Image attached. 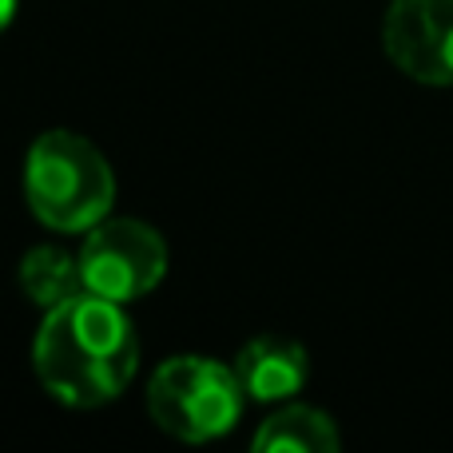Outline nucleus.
Listing matches in <instances>:
<instances>
[{"label":"nucleus","mask_w":453,"mask_h":453,"mask_svg":"<svg viewBox=\"0 0 453 453\" xmlns=\"http://www.w3.org/2000/svg\"><path fill=\"white\" fill-rule=\"evenodd\" d=\"M242 394L234 366L207 358V354H175L159 362L148 382V414L175 441L203 446L234 430L242 418Z\"/></svg>","instance_id":"7ed1b4c3"},{"label":"nucleus","mask_w":453,"mask_h":453,"mask_svg":"<svg viewBox=\"0 0 453 453\" xmlns=\"http://www.w3.org/2000/svg\"><path fill=\"white\" fill-rule=\"evenodd\" d=\"M16 4H20V0H0V32L16 20Z\"/></svg>","instance_id":"1a4fd4ad"},{"label":"nucleus","mask_w":453,"mask_h":453,"mask_svg":"<svg viewBox=\"0 0 453 453\" xmlns=\"http://www.w3.org/2000/svg\"><path fill=\"white\" fill-rule=\"evenodd\" d=\"M250 446L255 453H334L342 446V434L319 406L282 402L274 414L263 418Z\"/></svg>","instance_id":"0eeeda50"},{"label":"nucleus","mask_w":453,"mask_h":453,"mask_svg":"<svg viewBox=\"0 0 453 453\" xmlns=\"http://www.w3.org/2000/svg\"><path fill=\"white\" fill-rule=\"evenodd\" d=\"M80 274L88 295L127 306L151 295L167 274V242L151 223L132 215H108L80 242Z\"/></svg>","instance_id":"20e7f679"},{"label":"nucleus","mask_w":453,"mask_h":453,"mask_svg":"<svg viewBox=\"0 0 453 453\" xmlns=\"http://www.w3.org/2000/svg\"><path fill=\"white\" fill-rule=\"evenodd\" d=\"M16 282L20 295L40 311L68 303V298L84 295V274H80V255L56 247V242H40V247L24 250L20 266H16Z\"/></svg>","instance_id":"6e6552de"},{"label":"nucleus","mask_w":453,"mask_h":453,"mask_svg":"<svg viewBox=\"0 0 453 453\" xmlns=\"http://www.w3.org/2000/svg\"><path fill=\"white\" fill-rule=\"evenodd\" d=\"M382 48L406 80L453 88V0H390Z\"/></svg>","instance_id":"39448f33"},{"label":"nucleus","mask_w":453,"mask_h":453,"mask_svg":"<svg viewBox=\"0 0 453 453\" xmlns=\"http://www.w3.org/2000/svg\"><path fill=\"white\" fill-rule=\"evenodd\" d=\"M24 203L56 234H88L116 207V172L88 135L44 132L24 156Z\"/></svg>","instance_id":"f03ea898"},{"label":"nucleus","mask_w":453,"mask_h":453,"mask_svg":"<svg viewBox=\"0 0 453 453\" xmlns=\"http://www.w3.org/2000/svg\"><path fill=\"white\" fill-rule=\"evenodd\" d=\"M32 370L48 398L68 410L116 402L140 370V338L127 306L84 290L44 311L32 338Z\"/></svg>","instance_id":"f257e3e1"},{"label":"nucleus","mask_w":453,"mask_h":453,"mask_svg":"<svg viewBox=\"0 0 453 453\" xmlns=\"http://www.w3.org/2000/svg\"><path fill=\"white\" fill-rule=\"evenodd\" d=\"M234 378H239L247 402L258 406H282L303 394L311 382V354L303 342L287 334H258L234 354Z\"/></svg>","instance_id":"423d86ee"}]
</instances>
